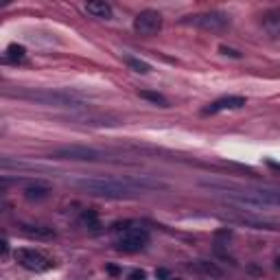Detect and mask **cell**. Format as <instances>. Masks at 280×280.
Wrapping results in <instances>:
<instances>
[{
	"mask_svg": "<svg viewBox=\"0 0 280 280\" xmlns=\"http://www.w3.org/2000/svg\"><path fill=\"white\" fill-rule=\"evenodd\" d=\"M79 186L88 191L90 195L96 197H107V199H125V197H136L144 188H156V182H144V179L134 177H88L79 179Z\"/></svg>",
	"mask_w": 280,
	"mask_h": 280,
	"instance_id": "6da1fadb",
	"label": "cell"
},
{
	"mask_svg": "<svg viewBox=\"0 0 280 280\" xmlns=\"http://www.w3.org/2000/svg\"><path fill=\"white\" fill-rule=\"evenodd\" d=\"M186 24H192L197 29L204 31H223L228 24H230V18L221 11H208V13H197V16H188Z\"/></svg>",
	"mask_w": 280,
	"mask_h": 280,
	"instance_id": "7a4b0ae2",
	"label": "cell"
},
{
	"mask_svg": "<svg viewBox=\"0 0 280 280\" xmlns=\"http://www.w3.org/2000/svg\"><path fill=\"white\" fill-rule=\"evenodd\" d=\"M147 243H149V234L144 230H140V228H125L121 239L116 241V247L131 254V252H140Z\"/></svg>",
	"mask_w": 280,
	"mask_h": 280,
	"instance_id": "3957f363",
	"label": "cell"
},
{
	"mask_svg": "<svg viewBox=\"0 0 280 280\" xmlns=\"http://www.w3.org/2000/svg\"><path fill=\"white\" fill-rule=\"evenodd\" d=\"M16 261L20 262L24 269H29V271H48L52 267V262H51V258H46L44 254H39V252H35V249H18L16 252Z\"/></svg>",
	"mask_w": 280,
	"mask_h": 280,
	"instance_id": "277c9868",
	"label": "cell"
},
{
	"mask_svg": "<svg viewBox=\"0 0 280 280\" xmlns=\"http://www.w3.org/2000/svg\"><path fill=\"white\" fill-rule=\"evenodd\" d=\"M134 29L140 35H156L162 29V16L158 11H153V9H144V11H140L136 16Z\"/></svg>",
	"mask_w": 280,
	"mask_h": 280,
	"instance_id": "5b68a950",
	"label": "cell"
},
{
	"mask_svg": "<svg viewBox=\"0 0 280 280\" xmlns=\"http://www.w3.org/2000/svg\"><path fill=\"white\" fill-rule=\"evenodd\" d=\"M52 158L59 160H77V162H86V160H96L99 151L90 147H81V144H68V147H59L52 151Z\"/></svg>",
	"mask_w": 280,
	"mask_h": 280,
	"instance_id": "8992f818",
	"label": "cell"
},
{
	"mask_svg": "<svg viewBox=\"0 0 280 280\" xmlns=\"http://www.w3.org/2000/svg\"><path fill=\"white\" fill-rule=\"evenodd\" d=\"M243 105H245L243 96H223V99L210 103L208 107L204 109V114L208 116V114H217V112H223V109H239V107H243Z\"/></svg>",
	"mask_w": 280,
	"mask_h": 280,
	"instance_id": "52a82bcc",
	"label": "cell"
},
{
	"mask_svg": "<svg viewBox=\"0 0 280 280\" xmlns=\"http://www.w3.org/2000/svg\"><path fill=\"white\" fill-rule=\"evenodd\" d=\"M86 11L90 13V16H94V18H109V16H112V7H109V2H105V0H94V2H88L86 4Z\"/></svg>",
	"mask_w": 280,
	"mask_h": 280,
	"instance_id": "ba28073f",
	"label": "cell"
},
{
	"mask_svg": "<svg viewBox=\"0 0 280 280\" xmlns=\"http://www.w3.org/2000/svg\"><path fill=\"white\" fill-rule=\"evenodd\" d=\"M22 230L29 236H37V239H51V236H55V232L51 228H42V226H22Z\"/></svg>",
	"mask_w": 280,
	"mask_h": 280,
	"instance_id": "9c48e42d",
	"label": "cell"
},
{
	"mask_svg": "<svg viewBox=\"0 0 280 280\" xmlns=\"http://www.w3.org/2000/svg\"><path fill=\"white\" fill-rule=\"evenodd\" d=\"M127 66H129L134 72H140V74H147V72H151V66L147 64V61H142V59H138V57H127Z\"/></svg>",
	"mask_w": 280,
	"mask_h": 280,
	"instance_id": "30bf717a",
	"label": "cell"
},
{
	"mask_svg": "<svg viewBox=\"0 0 280 280\" xmlns=\"http://www.w3.org/2000/svg\"><path fill=\"white\" fill-rule=\"evenodd\" d=\"M140 99H147V101H151V103L160 105V107H169V101H166L164 96L160 94V92H149V90H142V92H140Z\"/></svg>",
	"mask_w": 280,
	"mask_h": 280,
	"instance_id": "8fae6325",
	"label": "cell"
},
{
	"mask_svg": "<svg viewBox=\"0 0 280 280\" xmlns=\"http://www.w3.org/2000/svg\"><path fill=\"white\" fill-rule=\"evenodd\" d=\"M48 188L46 186H31L26 188V199H46Z\"/></svg>",
	"mask_w": 280,
	"mask_h": 280,
	"instance_id": "7c38bea8",
	"label": "cell"
},
{
	"mask_svg": "<svg viewBox=\"0 0 280 280\" xmlns=\"http://www.w3.org/2000/svg\"><path fill=\"white\" fill-rule=\"evenodd\" d=\"M26 55V48L20 46V44H9L7 48V57L9 59H22V57Z\"/></svg>",
	"mask_w": 280,
	"mask_h": 280,
	"instance_id": "4fadbf2b",
	"label": "cell"
},
{
	"mask_svg": "<svg viewBox=\"0 0 280 280\" xmlns=\"http://www.w3.org/2000/svg\"><path fill=\"white\" fill-rule=\"evenodd\" d=\"M83 221H86L88 226H92V228H99V219H96L94 210H86V212H83Z\"/></svg>",
	"mask_w": 280,
	"mask_h": 280,
	"instance_id": "5bb4252c",
	"label": "cell"
},
{
	"mask_svg": "<svg viewBox=\"0 0 280 280\" xmlns=\"http://www.w3.org/2000/svg\"><path fill=\"white\" fill-rule=\"evenodd\" d=\"M197 269H201V271H206V274H214V276H219V269H214L212 265H201V262H197Z\"/></svg>",
	"mask_w": 280,
	"mask_h": 280,
	"instance_id": "9a60e30c",
	"label": "cell"
},
{
	"mask_svg": "<svg viewBox=\"0 0 280 280\" xmlns=\"http://www.w3.org/2000/svg\"><path fill=\"white\" fill-rule=\"evenodd\" d=\"M127 280H147V274L140 271V269H136V271H131V274L127 276Z\"/></svg>",
	"mask_w": 280,
	"mask_h": 280,
	"instance_id": "2e32d148",
	"label": "cell"
},
{
	"mask_svg": "<svg viewBox=\"0 0 280 280\" xmlns=\"http://www.w3.org/2000/svg\"><path fill=\"white\" fill-rule=\"evenodd\" d=\"M219 51H221V52H223V55H230V57H234V59H239V57H241V52H239V51H234V48H228V46H221V48H219Z\"/></svg>",
	"mask_w": 280,
	"mask_h": 280,
	"instance_id": "e0dca14e",
	"label": "cell"
},
{
	"mask_svg": "<svg viewBox=\"0 0 280 280\" xmlns=\"http://www.w3.org/2000/svg\"><path fill=\"white\" fill-rule=\"evenodd\" d=\"M156 276H158V278H169V271H166V269H158Z\"/></svg>",
	"mask_w": 280,
	"mask_h": 280,
	"instance_id": "ac0fdd59",
	"label": "cell"
},
{
	"mask_svg": "<svg viewBox=\"0 0 280 280\" xmlns=\"http://www.w3.org/2000/svg\"><path fill=\"white\" fill-rule=\"evenodd\" d=\"M107 271H109V274H118V267H114V265H109V267H107Z\"/></svg>",
	"mask_w": 280,
	"mask_h": 280,
	"instance_id": "d6986e66",
	"label": "cell"
},
{
	"mask_svg": "<svg viewBox=\"0 0 280 280\" xmlns=\"http://www.w3.org/2000/svg\"><path fill=\"white\" fill-rule=\"evenodd\" d=\"M278 267H280V258H278Z\"/></svg>",
	"mask_w": 280,
	"mask_h": 280,
	"instance_id": "ffe728a7",
	"label": "cell"
},
{
	"mask_svg": "<svg viewBox=\"0 0 280 280\" xmlns=\"http://www.w3.org/2000/svg\"><path fill=\"white\" fill-rule=\"evenodd\" d=\"M173 280H179V278H173Z\"/></svg>",
	"mask_w": 280,
	"mask_h": 280,
	"instance_id": "44dd1931",
	"label": "cell"
}]
</instances>
